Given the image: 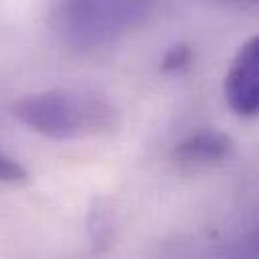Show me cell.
I'll return each mask as SVG.
<instances>
[{
  "instance_id": "1",
  "label": "cell",
  "mask_w": 259,
  "mask_h": 259,
  "mask_svg": "<svg viewBox=\"0 0 259 259\" xmlns=\"http://www.w3.org/2000/svg\"><path fill=\"white\" fill-rule=\"evenodd\" d=\"M12 115L24 127L55 141L105 137L121 125V115L109 99L74 89L28 95L14 103Z\"/></svg>"
},
{
  "instance_id": "2",
  "label": "cell",
  "mask_w": 259,
  "mask_h": 259,
  "mask_svg": "<svg viewBox=\"0 0 259 259\" xmlns=\"http://www.w3.org/2000/svg\"><path fill=\"white\" fill-rule=\"evenodd\" d=\"M151 8L153 0H61L57 22L70 47L91 51L139 28Z\"/></svg>"
},
{
  "instance_id": "3",
  "label": "cell",
  "mask_w": 259,
  "mask_h": 259,
  "mask_svg": "<svg viewBox=\"0 0 259 259\" xmlns=\"http://www.w3.org/2000/svg\"><path fill=\"white\" fill-rule=\"evenodd\" d=\"M225 99L229 109L245 119L259 115V34L235 53L225 74Z\"/></svg>"
},
{
  "instance_id": "4",
  "label": "cell",
  "mask_w": 259,
  "mask_h": 259,
  "mask_svg": "<svg viewBox=\"0 0 259 259\" xmlns=\"http://www.w3.org/2000/svg\"><path fill=\"white\" fill-rule=\"evenodd\" d=\"M233 151V139L221 131H197L179 141L173 149L177 165L187 169H205L223 163Z\"/></svg>"
},
{
  "instance_id": "5",
  "label": "cell",
  "mask_w": 259,
  "mask_h": 259,
  "mask_svg": "<svg viewBox=\"0 0 259 259\" xmlns=\"http://www.w3.org/2000/svg\"><path fill=\"white\" fill-rule=\"evenodd\" d=\"M191 63H193V51H191V47L189 45H175L163 57L161 68L167 74H179V72L187 70L191 66Z\"/></svg>"
},
{
  "instance_id": "6",
  "label": "cell",
  "mask_w": 259,
  "mask_h": 259,
  "mask_svg": "<svg viewBox=\"0 0 259 259\" xmlns=\"http://www.w3.org/2000/svg\"><path fill=\"white\" fill-rule=\"evenodd\" d=\"M26 179V171L20 163L10 159L8 155L0 153V181L4 183H18Z\"/></svg>"
},
{
  "instance_id": "7",
  "label": "cell",
  "mask_w": 259,
  "mask_h": 259,
  "mask_svg": "<svg viewBox=\"0 0 259 259\" xmlns=\"http://www.w3.org/2000/svg\"><path fill=\"white\" fill-rule=\"evenodd\" d=\"M235 259H259V225L251 229L235 247Z\"/></svg>"
}]
</instances>
